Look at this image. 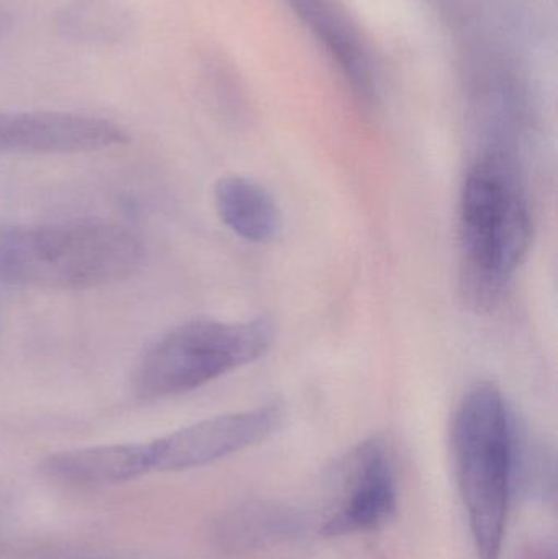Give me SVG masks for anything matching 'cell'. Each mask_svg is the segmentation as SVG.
<instances>
[{
	"label": "cell",
	"mask_w": 558,
	"mask_h": 559,
	"mask_svg": "<svg viewBox=\"0 0 558 559\" xmlns=\"http://www.w3.org/2000/svg\"><path fill=\"white\" fill-rule=\"evenodd\" d=\"M136 26V13L124 0H71L55 15L56 35L85 48L123 45Z\"/></svg>",
	"instance_id": "obj_10"
},
{
	"label": "cell",
	"mask_w": 558,
	"mask_h": 559,
	"mask_svg": "<svg viewBox=\"0 0 558 559\" xmlns=\"http://www.w3.org/2000/svg\"><path fill=\"white\" fill-rule=\"evenodd\" d=\"M288 3L313 33L323 28L324 25L333 22L340 15L330 0H288Z\"/></svg>",
	"instance_id": "obj_12"
},
{
	"label": "cell",
	"mask_w": 558,
	"mask_h": 559,
	"mask_svg": "<svg viewBox=\"0 0 558 559\" xmlns=\"http://www.w3.org/2000/svg\"><path fill=\"white\" fill-rule=\"evenodd\" d=\"M284 407L264 404L222 414L146 442L151 472L202 468L268 440L281 429Z\"/></svg>",
	"instance_id": "obj_6"
},
{
	"label": "cell",
	"mask_w": 558,
	"mask_h": 559,
	"mask_svg": "<svg viewBox=\"0 0 558 559\" xmlns=\"http://www.w3.org/2000/svg\"><path fill=\"white\" fill-rule=\"evenodd\" d=\"M520 439L495 384H477L462 397L452 419L451 452L478 559H501Z\"/></svg>",
	"instance_id": "obj_3"
},
{
	"label": "cell",
	"mask_w": 558,
	"mask_h": 559,
	"mask_svg": "<svg viewBox=\"0 0 558 559\" xmlns=\"http://www.w3.org/2000/svg\"><path fill=\"white\" fill-rule=\"evenodd\" d=\"M524 559H556V555H554L553 550H549V548L546 547L531 548Z\"/></svg>",
	"instance_id": "obj_14"
},
{
	"label": "cell",
	"mask_w": 558,
	"mask_h": 559,
	"mask_svg": "<svg viewBox=\"0 0 558 559\" xmlns=\"http://www.w3.org/2000/svg\"><path fill=\"white\" fill-rule=\"evenodd\" d=\"M533 215L520 169L507 153L482 154L459 200V285L465 305L494 312L533 245Z\"/></svg>",
	"instance_id": "obj_1"
},
{
	"label": "cell",
	"mask_w": 558,
	"mask_h": 559,
	"mask_svg": "<svg viewBox=\"0 0 558 559\" xmlns=\"http://www.w3.org/2000/svg\"><path fill=\"white\" fill-rule=\"evenodd\" d=\"M13 28V13L0 3V39L5 38Z\"/></svg>",
	"instance_id": "obj_13"
},
{
	"label": "cell",
	"mask_w": 558,
	"mask_h": 559,
	"mask_svg": "<svg viewBox=\"0 0 558 559\" xmlns=\"http://www.w3.org/2000/svg\"><path fill=\"white\" fill-rule=\"evenodd\" d=\"M301 531L294 509L269 501H252L229 511L219 522L218 538L231 551H254L285 544Z\"/></svg>",
	"instance_id": "obj_11"
},
{
	"label": "cell",
	"mask_w": 558,
	"mask_h": 559,
	"mask_svg": "<svg viewBox=\"0 0 558 559\" xmlns=\"http://www.w3.org/2000/svg\"><path fill=\"white\" fill-rule=\"evenodd\" d=\"M213 203L223 225L242 241L265 245L281 231V209L272 193L248 177H225L213 189Z\"/></svg>",
	"instance_id": "obj_9"
},
{
	"label": "cell",
	"mask_w": 558,
	"mask_h": 559,
	"mask_svg": "<svg viewBox=\"0 0 558 559\" xmlns=\"http://www.w3.org/2000/svg\"><path fill=\"white\" fill-rule=\"evenodd\" d=\"M39 469L51 481L100 488L141 478L151 473V465L146 442L111 443L52 453Z\"/></svg>",
	"instance_id": "obj_8"
},
{
	"label": "cell",
	"mask_w": 558,
	"mask_h": 559,
	"mask_svg": "<svg viewBox=\"0 0 558 559\" xmlns=\"http://www.w3.org/2000/svg\"><path fill=\"white\" fill-rule=\"evenodd\" d=\"M120 124L72 111H0V156L95 153L124 146Z\"/></svg>",
	"instance_id": "obj_7"
},
{
	"label": "cell",
	"mask_w": 558,
	"mask_h": 559,
	"mask_svg": "<svg viewBox=\"0 0 558 559\" xmlns=\"http://www.w3.org/2000/svg\"><path fill=\"white\" fill-rule=\"evenodd\" d=\"M340 495L321 525L324 537L373 534L399 512V485L389 447L379 437L357 443L337 472Z\"/></svg>",
	"instance_id": "obj_5"
},
{
	"label": "cell",
	"mask_w": 558,
	"mask_h": 559,
	"mask_svg": "<svg viewBox=\"0 0 558 559\" xmlns=\"http://www.w3.org/2000/svg\"><path fill=\"white\" fill-rule=\"evenodd\" d=\"M274 322L197 319L164 334L138 358L131 388L143 400H164L199 390L271 350Z\"/></svg>",
	"instance_id": "obj_4"
},
{
	"label": "cell",
	"mask_w": 558,
	"mask_h": 559,
	"mask_svg": "<svg viewBox=\"0 0 558 559\" xmlns=\"http://www.w3.org/2000/svg\"><path fill=\"white\" fill-rule=\"evenodd\" d=\"M143 238L110 219L75 218L0 228V282L22 288L94 289L133 277Z\"/></svg>",
	"instance_id": "obj_2"
}]
</instances>
